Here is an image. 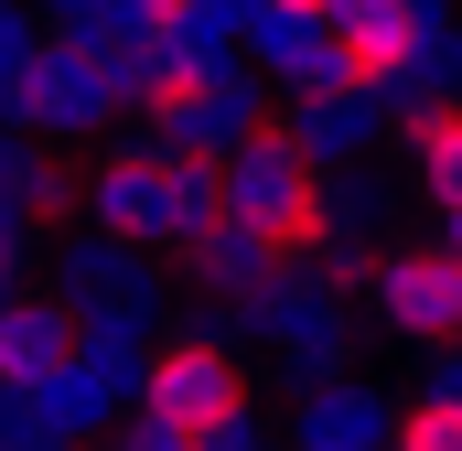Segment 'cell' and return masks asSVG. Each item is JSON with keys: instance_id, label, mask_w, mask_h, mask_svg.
Listing matches in <instances>:
<instances>
[{"instance_id": "5bb4252c", "label": "cell", "mask_w": 462, "mask_h": 451, "mask_svg": "<svg viewBox=\"0 0 462 451\" xmlns=\"http://www.w3.org/2000/svg\"><path fill=\"white\" fill-rule=\"evenodd\" d=\"M76 354V301L65 290H0V376H54Z\"/></svg>"}, {"instance_id": "9c48e42d", "label": "cell", "mask_w": 462, "mask_h": 451, "mask_svg": "<svg viewBox=\"0 0 462 451\" xmlns=\"http://www.w3.org/2000/svg\"><path fill=\"white\" fill-rule=\"evenodd\" d=\"M54 290L76 312H162V247L108 236V226H76L65 258H54Z\"/></svg>"}, {"instance_id": "5b68a950", "label": "cell", "mask_w": 462, "mask_h": 451, "mask_svg": "<svg viewBox=\"0 0 462 451\" xmlns=\"http://www.w3.org/2000/svg\"><path fill=\"white\" fill-rule=\"evenodd\" d=\"M151 140H162V151H194V161H226L236 140H258V129H269V76H258V65H247V54H236L226 76H205V87H172V97H151Z\"/></svg>"}, {"instance_id": "4316f807", "label": "cell", "mask_w": 462, "mask_h": 451, "mask_svg": "<svg viewBox=\"0 0 462 451\" xmlns=\"http://www.w3.org/2000/svg\"><path fill=\"white\" fill-rule=\"evenodd\" d=\"M441 247H452V258H462V205H441Z\"/></svg>"}, {"instance_id": "7a4b0ae2", "label": "cell", "mask_w": 462, "mask_h": 451, "mask_svg": "<svg viewBox=\"0 0 462 451\" xmlns=\"http://www.w3.org/2000/svg\"><path fill=\"white\" fill-rule=\"evenodd\" d=\"M236 323H247V344H269L301 387L355 365V301H345V280H323L312 258H291V269H280V290H269V301H247Z\"/></svg>"}, {"instance_id": "f1b7e54d", "label": "cell", "mask_w": 462, "mask_h": 451, "mask_svg": "<svg viewBox=\"0 0 462 451\" xmlns=\"http://www.w3.org/2000/svg\"><path fill=\"white\" fill-rule=\"evenodd\" d=\"M291 11H323V0H291Z\"/></svg>"}, {"instance_id": "4fadbf2b", "label": "cell", "mask_w": 462, "mask_h": 451, "mask_svg": "<svg viewBox=\"0 0 462 451\" xmlns=\"http://www.w3.org/2000/svg\"><path fill=\"white\" fill-rule=\"evenodd\" d=\"M183 269H194V280H205V290H216L226 312H247V301H269V290H280L291 247H269V236H247V226L226 216V226H205V236L183 247Z\"/></svg>"}, {"instance_id": "9a60e30c", "label": "cell", "mask_w": 462, "mask_h": 451, "mask_svg": "<svg viewBox=\"0 0 462 451\" xmlns=\"http://www.w3.org/2000/svg\"><path fill=\"white\" fill-rule=\"evenodd\" d=\"M323 22H334V43H345V65L376 87L409 43H420V22H409V0H323Z\"/></svg>"}, {"instance_id": "603a6c76", "label": "cell", "mask_w": 462, "mask_h": 451, "mask_svg": "<svg viewBox=\"0 0 462 451\" xmlns=\"http://www.w3.org/2000/svg\"><path fill=\"white\" fill-rule=\"evenodd\" d=\"M194 451H280V430H269L258 409H236V419H216V430H205Z\"/></svg>"}, {"instance_id": "ffe728a7", "label": "cell", "mask_w": 462, "mask_h": 451, "mask_svg": "<svg viewBox=\"0 0 462 451\" xmlns=\"http://www.w3.org/2000/svg\"><path fill=\"white\" fill-rule=\"evenodd\" d=\"M398 451H462V398H409Z\"/></svg>"}, {"instance_id": "6da1fadb", "label": "cell", "mask_w": 462, "mask_h": 451, "mask_svg": "<svg viewBox=\"0 0 462 451\" xmlns=\"http://www.w3.org/2000/svg\"><path fill=\"white\" fill-rule=\"evenodd\" d=\"M226 216L247 226V236H269V247H291V258L323 247V161H312L280 118L226 151Z\"/></svg>"}, {"instance_id": "d6986e66", "label": "cell", "mask_w": 462, "mask_h": 451, "mask_svg": "<svg viewBox=\"0 0 462 451\" xmlns=\"http://www.w3.org/2000/svg\"><path fill=\"white\" fill-rule=\"evenodd\" d=\"M43 43H54V32H43V11H32V0H0V108H11L22 87H32Z\"/></svg>"}, {"instance_id": "83f0119b", "label": "cell", "mask_w": 462, "mask_h": 451, "mask_svg": "<svg viewBox=\"0 0 462 451\" xmlns=\"http://www.w3.org/2000/svg\"><path fill=\"white\" fill-rule=\"evenodd\" d=\"M205 11H226V22H236V32H247V11H258V0H205Z\"/></svg>"}, {"instance_id": "44dd1931", "label": "cell", "mask_w": 462, "mask_h": 451, "mask_svg": "<svg viewBox=\"0 0 462 451\" xmlns=\"http://www.w3.org/2000/svg\"><path fill=\"white\" fill-rule=\"evenodd\" d=\"M108 451H194V430H172L162 409H129V419L108 430Z\"/></svg>"}, {"instance_id": "52a82bcc", "label": "cell", "mask_w": 462, "mask_h": 451, "mask_svg": "<svg viewBox=\"0 0 462 451\" xmlns=\"http://www.w3.org/2000/svg\"><path fill=\"white\" fill-rule=\"evenodd\" d=\"M87 226L140 236V247H172V151L162 140H118L87 161Z\"/></svg>"}, {"instance_id": "e0dca14e", "label": "cell", "mask_w": 462, "mask_h": 451, "mask_svg": "<svg viewBox=\"0 0 462 451\" xmlns=\"http://www.w3.org/2000/svg\"><path fill=\"white\" fill-rule=\"evenodd\" d=\"M452 87H462V65H452V32H420L387 76H376V97L398 108V129L409 118H430V108H452Z\"/></svg>"}, {"instance_id": "4dcf8cb0", "label": "cell", "mask_w": 462, "mask_h": 451, "mask_svg": "<svg viewBox=\"0 0 462 451\" xmlns=\"http://www.w3.org/2000/svg\"><path fill=\"white\" fill-rule=\"evenodd\" d=\"M87 451H97V441H87Z\"/></svg>"}, {"instance_id": "7402d4cb", "label": "cell", "mask_w": 462, "mask_h": 451, "mask_svg": "<svg viewBox=\"0 0 462 451\" xmlns=\"http://www.w3.org/2000/svg\"><path fill=\"white\" fill-rule=\"evenodd\" d=\"M22 258H32V216H22V194L0 183V290H22Z\"/></svg>"}, {"instance_id": "8fae6325", "label": "cell", "mask_w": 462, "mask_h": 451, "mask_svg": "<svg viewBox=\"0 0 462 451\" xmlns=\"http://www.w3.org/2000/svg\"><path fill=\"white\" fill-rule=\"evenodd\" d=\"M323 172H345V161H365L387 129H398V108L376 97V87H323V97H291V118H280Z\"/></svg>"}, {"instance_id": "3957f363", "label": "cell", "mask_w": 462, "mask_h": 451, "mask_svg": "<svg viewBox=\"0 0 462 451\" xmlns=\"http://www.w3.org/2000/svg\"><path fill=\"white\" fill-rule=\"evenodd\" d=\"M140 409H162L172 430H216L247 409V365H236L226 323H162V354H151V387H140Z\"/></svg>"}, {"instance_id": "484cf974", "label": "cell", "mask_w": 462, "mask_h": 451, "mask_svg": "<svg viewBox=\"0 0 462 451\" xmlns=\"http://www.w3.org/2000/svg\"><path fill=\"white\" fill-rule=\"evenodd\" d=\"M0 451H76V441H54V430H11Z\"/></svg>"}, {"instance_id": "cb8c5ba5", "label": "cell", "mask_w": 462, "mask_h": 451, "mask_svg": "<svg viewBox=\"0 0 462 451\" xmlns=\"http://www.w3.org/2000/svg\"><path fill=\"white\" fill-rule=\"evenodd\" d=\"M420 398H462V344H430V365H420Z\"/></svg>"}, {"instance_id": "8992f818", "label": "cell", "mask_w": 462, "mask_h": 451, "mask_svg": "<svg viewBox=\"0 0 462 451\" xmlns=\"http://www.w3.org/2000/svg\"><path fill=\"white\" fill-rule=\"evenodd\" d=\"M365 312L409 344H462V258L430 236V247H376L365 269Z\"/></svg>"}, {"instance_id": "d4e9b609", "label": "cell", "mask_w": 462, "mask_h": 451, "mask_svg": "<svg viewBox=\"0 0 462 451\" xmlns=\"http://www.w3.org/2000/svg\"><path fill=\"white\" fill-rule=\"evenodd\" d=\"M409 22H420V32H462V11H452V0H409Z\"/></svg>"}, {"instance_id": "ac0fdd59", "label": "cell", "mask_w": 462, "mask_h": 451, "mask_svg": "<svg viewBox=\"0 0 462 451\" xmlns=\"http://www.w3.org/2000/svg\"><path fill=\"white\" fill-rule=\"evenodd\" d=\"M11 194H22V216H32V226H65V216H87V183H76V172H65L54 151H22Z\"/></svg>"}, {"instance_id": "2e32d148", "label": "cell", "mask_w": 462, "mask_h": 451, "mask_svg": "<svg viewBox=\"0 0 462 451\" xmlns=\"http://www.w3.org/2000/svg\"><path fill=\"white\" fill-rule=\"evenodd\" d=\"M32 11H43V32H65V43H97V54H118V43H151L172 0H32Z\"/></svg>"}, {"instance_id": "ba28073f", "label": "cell", "mask_w": 462, "mask_h": 451, "mask_svg": "<svg viewBox=\"0 0 462 451\" xmlns=\"http://www.w3.org/2000/svg\"><path fill=\"white\" fill-rule=\"evenodd\" d=\"M236 43H247V65H258L269 87H291V97H323V87H365V76L345 65V43H334V22H323V11H291V0H258Z\"/></svg>"}, {"instance_id": "277c9868", "label": "cell", "mask_w": 462, "mask_h": 451, "mask_svg": "<svg viewBox=\"0 0 462 451\" xmlns=\"http://www.w3.org/2000/svg\"><path fill=\"white\" fill-rule=\"evenodd\" d=\"M108 118H129V87H118V65L97 43H43V65H32V87L11 97V129H32V140H97Z\"/></svg>"}, {"instance_id": "f546056e", "label": "cell", "mask_w": 462, "mask_h": 451, "mask_svg": "<svg viewBox=\"0 0 462 451\" xmlns=\"http://www.w3.org/2000/svg\"><path fill=\"white\" fill-rule=\"evenodd\" d=\"M452 65H462V32H452Z\"/></svg>"}, {"instance_id": "7c38bea8", "label": "cell", "mask_w": 462, "mask_h": 451, "mask_svg": "<svg viewBox=\"0 0 462 451\" xmlns=\"http://www.w3.org/2000/svg\"><path fill=\"white\" fill-rule=\"evenodd\" d=\"M32 409H43V430H54V441H108L118 419H129V387H118L108 365H87V354H65V365H54V376H32Z\"/></svg>"}, {"instance_id": "30bf717a", "label": "cell", "mask_w": 462, "mask_h": 451, "mask_svg": "<svg viewBox=\"0 0 462 451\" xmlns=\"http://www.w3.org/2000/svg\"><path fill=\"white\" fill-rule=\"evenodd\" d=\"M398 398L376 387V376H312L301 398H291V451H398Z\"/></svg>"}]
</instances>
